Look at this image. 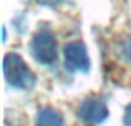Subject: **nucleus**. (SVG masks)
<instances>
[{
    "label": "nucleus",
    "instance_id": "obj_1",
    "mask_svg": "<svg viewBox=\"0 0 131 126\" xmlns=\"http://www.w3.org/2000/svg\"><path fill=\"white\" fill-rule=\"evenodd\" d=\"M3 75L12 86L18 90H30L35 85V75L17 53H7L3 58Z\"/></svg>",
    "mask_w": 131,
    "mask_h": 126
},
{
    "label": "nucleus",
    "instance_id": "obj_2",
    "mask_svg": "<svg viewBox=\"0 0 131 126\" xmlns=\"http://www.w3.org/2000/svg\"><path fill=\"white\" fill-rule=\"evenodd\" d=\"M33 58L38 63L50 65L57 60V40L48 28H42L35 33L30 45Z\"/></svg>",
    "mask_w": 131,
    "mask_h": 126
},
{
    "label": "nucleus",
    "instance_id": "obj_3",
    "mask_svg": "<svg viewBox=\"0 0 131 126\" xmlns=\"http://www.w3.org/2000/svg\"><path fill=\"white\" fill-rule=\"evenodd\" d=\"M65 68L70 71H88L90 70V56L86 47L81 42H70L63 48Z\"/></svg>",
    "mask_w": 131,
    "mask_h": 126
},
{
    "label": "nucleus",
    "instance_id": "obj_4",
    "mask_svg": "<svg viewBox=\"0 0 131 126\" xmlns=\"http://www.w3.org/2000/svg\"><path fill=\"white\" fill-rule=\"evenodd\" d=\"M78 118L83 120L86 124L96 126L108 118V106L100 98H88L78 108Z\"/></svg>",
    "mask_w": 131,
    "mask_h": 126
},
{
    "label": "nucleus",
    "instance_id": "obj_5",
    "mask_svg": "<svg viewBox=\"0 0 131 126\" xmlns=\"http://www.w3.org/2000/svg\"><path fill=\"white\" fill-rule=\"evenodd\" d=\"M35 126H63V118L53 108H42L37 113Z\"/></svg>",
    "mask_w": 131,
    "mask_h": 126
},
{
    "label": "nucleus",
    "instance_id": "obj_6",
    "mask_svg": "<svg viewBox=\"0 0 131 126\" xmlns=\"http://www.w3.org/2000/svg\"><path fill=\"white\" fill-rule=\"evenodd\" d=\"M121 52H123V55H125V58L128 60V62H131V37L125 38V42L121 43Z\"/></svg>",
    "mask_w": 131,
    "mask_h": 126
},
{
    "label": "nucleus",
    "instance_id": "obj_7",
    "mask_svg": "<svg viewBox=\"0 0 131 126\" xmlns=\"http://www.w3.org/2000/svg\"><path fill=\"white\" fill-rule=\"evenodd\" d=\"M125 126H131V105L126 106L125 111Z\"/></svg>",
    "mask_w": 131,
    "mask_h": 126
},
{
    "label": "nucleus",
    "instance_id": "obj_8",
    "mask_svg": "<svg viewBox=\"0 0 131 126\" xmlns=\"http://www.w3.org/2000/svg\"><path fill=\"white\" fill-rule=\"evenodd\" d=\"M37 2L43 3V5H50V7H55V5H58V3H61L63 0H37Z\"/></svg>",
    "mask_w": 131,
    "mask_h": 126
}]
</instances>
